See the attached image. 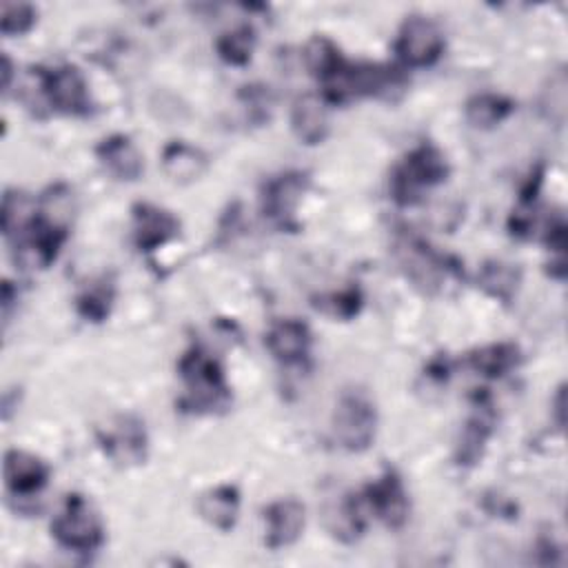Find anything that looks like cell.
Listing matches in <instances>:
<instances>
[{"label": "cell", "mask_w": 568, "mask_h": 568, "mask_svg": "<svg viewBox=\"0 0 568 568\" xmlns=\"http://www.w3.org/2000/svg\"><path fill=\"white\" fill-rule=\"evenodd\" d=\"M33 71L38 89L53 111L73 118L91 113L93 104L89 95V84L75 64H58L51 69L38 67Z\"/></svg>", "instance_id": "obj_5"}, {"label": "cell", "mask_w": 568, "mask_h": 568, "mask_svg": "<svg viewBox=\"0 0 568 568\" xmlns=\"http://www.w3.org/2000/svg\"><path fill=\"white\" fill-rule=\"evenodd\" d=\"M11 75H13V64H11L9 55L4 53L2 55V91L4 93H9V89H11Z\"/></svg>", "instance_id": "obj_33"}, {"label": "cell", "mask_w": 568, "mask_h": 568, "mask_svg": "<svg viewBox=\"0 0 568 568\" xmlns=\"http://www.w3.org/2000/svg\"><path fill=\"white\" fill-rule=\"evenodd\" d=\"M240 100L248 109V118L255 122H268L273 95L264 84H246L240 89Z\"/></svg>", "instance_id": "obj_30"}, {"label": "cell", "mask_w": 568, "mask_h": 568, "mask_svg": "<svg viewBox=\"0 0 568 568\" xmlns=\"http://www.w3.org/2000/svg\"><path fill=\"white\" fill-rule=\"evenodd\" d=\"M160 166L164 175L173 184H193L197 182L206 169H209V158L202 149L184 142V140H171L160 155Z\"/></svg>", "instance_id": "obj_18"}, {"label": "cell", "mask_w": 568, "mask_h": 568, "mask_svg": "<svg viewBox=\"0 0 568 568\" xmlns=\"http://www.w3.org/2000/svg\"><path fill=\"white\" fill-rule=\"evenodd\" d=\"M95 158L102 169L120 182H135L144 171V155L124 133H111L102 138L95 146Z\"/></svg>", "instance_id": "obj_15"}, {"label": "cell", "mask_w": 568, "mask_h": 568, "mask_svg": "<svg viewBox=\"0 0 568 568\" xmlns=\"http://www.w3.org/2000/svg\"><path fill=\"white\" fill-rule=\"evenodd\" d=\"M115 300V284L113 277L102 275L98 280H93L91 284H87L78 297H75V311L80 317H84L87 322L100 324L109 317L111 306Z\"/></svg>", "instance_id": "obj_25"}, {"label": "cell", "mask_w": 568, "mask_h": 568, "mask_svg": "<svg viewBox=\"0 0 568 568\" xmlns=\"http://www.w3.org/2000/svg\"><path fill=\"white\" fill-rule=\"evenodd\" d=\"M395 257L404 275L424 293H435L442 286L446 273H459L457 266H450L444 255L430 248L422 237L404 231L395 240Z\"/></svg>", "instance_id": "obj_6"}, {"label": "cell", "mask_w": 568, "mask_h": 568, "mask_svg": "<svg viewBox=\"0 0 568 568\" xmlns=\"http://www.w3.org/2000/svg\"><path fill=\"white\" fill-rule=\"evenodd\" d=\"M515 111V102L504 93L481 91L466 100L464 118L473 129L490 131L499 126Z\"/></svg>", "instance_id": "obj_22"}, {"label": "cell", "mask_w": 568, "mask_h": 568, "mask_svg": "<svg viewBox=\"0 0 568 568\" xmlns=\"http://www.w3.org/2000/svg\"><path fill=\"white\" fill-rule=\"evenodd\" d=\"M302 58H304V64H306L308 73L313 78H317L320 82H326L328 78H333L346 64V58L342 55L339 47L326 36H313L304 44Z\"/></svg>", "instance_id": "obj_24"}, {"label": "cell", "mask_w": 568, "mask_h": 568, "mask_svg": "<svg viewBox=\"0 0 568 568\" xmlns=\"http://www.w3.org/2000/svg\"><path fill=\"white\" fill-rule=\"evenodd\" d=\"M264 546L282 550L293 546L306 526V506L295 497H282L264 508Z\"/></svg>", "instance_id": "obj_12"}, {"label": "cell", "mask_w": 568, "mask_h": 568, "mask_svg": "<svg viewBox=\"0 0 568 568\" xmlns=\"http://www.w3.org/2000/svg\"><path fill=\"white\" fill-rule=\"evenodd\" d=\"M18 300V291H13L11 282L4 280L2 284V320H4V328L9 326V317H11V304Z\"/></svg>", "instance_id": "obj_31"}, {"label": "cell", "mask_w": 568, "mask_h": 568, "mask_svg": "<svg viewBox=\"0 0 568 568\" xmlns=\"http://www.w3.org/2000/svg\"><path fill=\"white\" fill-rule=\"evenodd\" d=\"M38 22V9L29 2H2L0 4V31L7 38L24 36Z\"/></svg>", "instance_id": "obj_28"}, {"label": "cell", "mask_w": 568, "mask_h": 568, "mask_svg": "<svg viewBox=\"0 0 568 568\" xmlns=\"http://www.w3.org/2000/svg\"><path fill=\"white\" fill-rule=\"evenodd\" d=\"M51 537L67 550L93 552L104 544V524L84 495L69 493L60 515L51 521Z\"/></svg>", "instance_id": "obj_3"}, {"label": "cell", "mask_w": 568, "mask_h": 568, "mask_svg": "<svg viewBox=\"0 0 568 568\" xmlns=\"http://www.w3.org/2000/svg\"><path fill=\"white\" fill-rule=\"evenodd\" d=\"M264 344L277 362L293 366V364H302L308 357L311 346H313V333L306 322L286 317V320L275 322L266 331Z\"/></svg>", "instance_id": "obj_16"}, {"label": "cell", "mask_w": 568, "mask_h": 568, "mask_svg": "<svg viewBox=\"0 0 568 568\" xmlns=\"http://www.w3.org/2000/svg\"><path fill=\"white\" fill-rule=\"evenodd\" d=\"M255 44H257L255 29L251 24H240L235 29L220 33V38L215 40V51L224 64L246 67L253 58Z\"/></svg>", "instance_id": "obj_26"}, {"label": "cell", "mask_w": 568, "mask_h": 568, "mask_svg": "<svg viewBox=\"0 0 568 568\" xmlns=\"http://www.w3.org/2000/svg\"><path fill=\"white\" fill-rule=\"evenodd\" d=\"M466 364L481 377L497 379L521 364V351L515 342H493L466 355Z\"/></svg>", "instance_id": "obj_20"}, {"label": "cell", "mask_w": 568, "mask_h": 568, "mask_svg": "<svg viewBox=\"0 0 568 568\" xmlns=\"http://www.w3.org/2000/svg\"><path fill=\"white\" fill-rule=\"evenodd\" d=\"M98 442L104 455L118 466L144 464L149 453L144 422L135 415H115L106 426L98 428Z\"/></svg>", "instance_id": "obj_10"}, {"label": "cell", "mask_w": 568, "mask_h": 568, "mask_svg": "<svg viewBox=\"0 0 568 568\" xmlns=\"http://www.w3.org/2000/svg\"><path fill=\"white\" fill-rule=\"evenodd\" d=\"M291 131L300 144H322L331 133L328 102L320 93H302L291 104Z\"/></svg>", "instance_id": "obj_14"}, {"label": "cell", "mask_w": 568, "mask_h": 568, "mask_svg": "<svg viewBox=\"0 0 568 568\" xmlns=\"http://www.w3.org/2000/svg\"><path fill=\"white\" fill-rule=\"evenodd\" d=\"M566 102H568V78H566V69L559 67L557 71L550 73L544 89L539 91V111L555 126H561L566 122Z\"/></svg>", "instance_id": "obj_27"}, {"label": "cell", "mask_w": 568, "mask_h": 568, "mask_svg": "<svg viewBox=\"0 0 568 568\" xmlns=\"http://www.w3.org/2000/svg\"><path fill=\"white\" fill-rule=\"evenodd\" d=\"M36 217V200L24 191L7 189L2 195V233L7 240L18 242L31 229Z\"/></svg>", "instance_id": "obj_23"}, {"label": "cell", "mask_w": 568, "mask_h": 568, "mask_svg": "<svg viewBox=\"0 0 568 568\" xmlns=\"http://www.w3.org/2000/svg\"><path fill=\"white\" fill-rule=\"evenodd\" d=\"M493 430H495V413L486 402L479 399V404L475 406V413L466 419V424L459 430L455 455H453L455 464L462 468H470L479 464L488 446V439L493 437Z\"/></svg>", "instance_id": "obj_17"}, {"label": "cell", "mask_w": 568, "mask_h": 568, "mask_svg": "<svg viewBox=\"0 0 568 568\" xmlns=\"http://www.w3.org/2000/svg\"><path fill=\"white\" fill-rule=\"evenodd\" d=\"M311 186L306 171H284L262 184L260 206L262 213L280 229H297L295 211Z\"/></svg>", "instance_id": "obj_8"}, {"label": "cell", "mask_w": 568, "mask_h": 568, "mask_svg": "<svg viewBox=\"0 0 568 568\" xmlns=\"http://www.w3.org/2000/svg\"><path fill=\"white\" fill-rule=\"evenodd\" d=\"M362 497L371 517L379 519L388 530H399L408 521L410 499L395 468L388 466L375 481H368L362 488Z\"/></svg>", "instance_id": "obj_9"}, {"label": "cell", "mask_w": 568, "mask_h": 568, "mask_svg": "<svg viewBox=\"0 0 568 568\" xmlns=\"http://www.w3.org/2000/svg\"><path fill=\"white\" fill-rule=\"evenodd\" d=\"M178 373L184 382V397L180 408L189 413H215L231 404V388L224 377V368L206 348L193 344L178 362Z\"/></svg>", "instance_id": "obj_1"}, {"label": "cell", "mask_w": 568, "mask_h": 568, "mask_svg": "<svg viewBox=\"0 0 568 568\" xmlns=\"http://www.w3.org/2000/svg\"><path fill=\"white\" fill-rule=\"evenodd\" d=\"M564 404H566V390H564V384L557 388V395L552 399V406H555V415H557V426L564 428Z\"/></svg>", "instance_id": "obj_32"}, {"label": "cell", "mask_w": 568, "mask_h": 568, "mask_svg": "<svg viewBox=\"0 0 568 568\" xmlns=\"http://www.w3.org/2000/svg\"><path fill=\"white\" fill-rule=\"evenodd\" d=\"M521 284V268L504 260H486L477 273V286L493 300L510 304Z\"/></svg>", "instance_id": "obj_21"}, {"label": "cell", "mask_w": 568, "mask_h": 568, "mask_svg": "<svg viewBox=\"0 0 568 568\" xmlns=\"http://www.w3.org/2000/svg\"><path fill=\"white\" fill-rule=\"evenodd\" d=\"M2 475H4V486L13 497L27 499L38 495L51 477V468L44 459H40L33 453L20 450V448H9L4 453V464H2Z\"/></svg>", "instance_id": "obj_13"}, {"label": "cell", "mask_w": 568, "mask_h": 568, "mask_svg": "<svg viewBox=\"0 0 568 568\" xmlns=\"http://www.w3.org/2000/svg\"><path fill=\"white\" fill-rule=\"evenodd\" d=\"M333 435L348 453H364L375 442L377 408L359 390L342 393L333 408Z\"/></svg>", "instance_id": "obj_4"}, {"label": "cell", "mask_w": 568, "mask_h": 568, "mask_svg": "<svg viewBox=\"0 0 568 568\" xmlns=\"http://www.w3.org/2000/svg\"><path fill=\"white\" fill-rule=\"evenodd\" d=\"M133 244L142 253H153L180 235V220L151 202H138L131 209Z\"/></svg>", "instance_id": "obj_11"}, {"label": "cell", "mask_w": 568, "mask_h": 568, "mask_svg": "<svg viewBox=\"0 0 568 568\" xmlns=\"http://www.w3.org/2000/svg\"><path fill=\"white\" fill-rule=\"evenodd\" d=\"M444 31L439 24L422 13H410L402 22L393 51L404 67L424 69L433 67L444 53Z\"/></svg>", "instance_id": "obj_7"}, {"label": "cell", "mask_w": 568, "mask_h": 568, "mask_svg": "<svg viewBox=\"0 0 568 568\" xmlns=\"http://www.w3.org/2000/svg\"><path fill=\"white\" fill-rule=\"evenodd\" d=\"M240 488L233 484H220L204 490L197 497L200 517L220 532H231L240 517Z\"/></svg>", "instance_id": "obj_19"}, {"label": "cell", "mask_w": 568, "mask_h": 568, "mask_svg": "<svg viewBox=\"0 0 568 568\" xmlns=\"http://www.w3.org/2000/svg\"><path fill=\"white\" fill-rule=\"evenodd\" d=\"M450 175V164L439 146L433 142H422L410 149L402 162L393 169L388 180V191L395 204L413 206L422 200L426 189L446 182Z\"/></svg>", "instance_id": "obj_2"}, {"label": "cell", "mask_w": 568, "mask_h": 568, "mask_svg": "<svg viewBox=\"0 0 568 568\" xmlns=\"http://www.w3.org/2000/svg\"><path fill=\"white\" fill-rule=\"evenodd\" d=\"M364 304V295L357 286H348L344 291H337V293H331L326 297H322V302H317L315 306L317 308H324L328 315L333 317H339V320H353L359 308Z\"/></svg>", "instance_id": "obj_29"}]
</instances>
